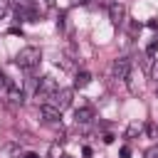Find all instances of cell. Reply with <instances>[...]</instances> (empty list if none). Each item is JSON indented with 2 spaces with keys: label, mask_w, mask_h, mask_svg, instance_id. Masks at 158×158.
<instances>
[{
  "label": "cell",
  "mask_w": 158,
  "mask_h": 158,
  "mask_svg": "<svg viewBox=\"0 0 158 158\" xmlns=\"http://www.w3.org/2000/svg\"><path fill=\"white\" fill-rule=\"evenodd\" d=\"M128 32H131V35H136V32H141V25H138V22H133V25H131V30H128Z\"/></svg>",
  "instance_id": "cell-17"
},
{
  "label": "cell",
  "mask_w": 158,
  "mask_h": 158,
  "mask_svg": "<svg viewBox=\"0 0 158 158\" xmlns=\"http://www.w3.org/2000/svg\"><path fill=\"white\" fill-rule=\"evenodd\" d=\"M5 10H7V2H5V0H0V17H2V12H5Z\"/></svg>",
  "instance_id": "cell-19"
},
{
  "label": "cell",
  "mask_w": 158,
  "mask_h": 158,
  "mask_svg": "<svg viewBox=\"0 0 158 158\" xmlns=\"http://www.w3.org/2000/svg\"><path fill=\"white\" fill-rule=\"evenodd\" d=\"M123 15H126V10H123V5H121V2H111V5H109L111 25H121V22H123Z\"/></svg>",
  "instance_id": "cell-6"
},
{
  "label": "cell",
  "mask_w": 158,
  "mask_h": 158,
  "mask_svg": "<svg viewBox=\"0 0 158 158\" xmlns=\"http://www.w3.org/2000/svg\"><path fill=\"white\" fill-rule=\"evenodd\" d=\"M148 27H151V30H158V17H151V20H148Z\"/></svg>",
  "instance_id": "cell-16"
},
{
  "label": "cell",
  "mask_w": 158,
  "mask_h": 158,
  "mask_svg": "<svg viewBox=\"0 0 158 158\" xmlns=\"http://www.w3.org/2000/svg\"><path fill=\"white\" fill-rule=\"evenodd\" d=\"M42 5H44V7H52V5H54V0H42Z\"/></svg>",
  "instance_id": "cell-20"
},
{
  "label": "cell",
  "mask_w": 158,
  "mask_h": 158,
  "mask_svg": "<svg viewBox=\"0 0 158 158\" xmlns=\"http://www.w3.org/2000/svg\"><path fill=\"white\" fill-rule=\"evenodd\" d=\"M118 156H121V158H128V156H131V148H128V146H123V148L118 151Z\"/></svg>",
  "instance_id": "cell-15"
},
{
  "label": "cell",
  "mask_w": 158,
  "mask_h": 158,
  "mask_svg": "<svg viewBox=\"0 0 158 158\" xmlns=\"http://www.w3.org/2000/svg\"><path fill=\"white\" fill-rule=\"evenodd\" d=\"M91 118H94V109H89V106H81V109L74 111V121L77 123H89Z\"/></svg>",
  "instance_id": "cell-7"
},
{
  "label": "cell",
  "mask_w": 158,
  "mask_h": 158,
  "mask_svg": "<svg viewBox=\"0 0 158 158\" xmlns=\"http://www.w3.org/2000/svg\"><path fill=\"white\" fill-rule=\"evenodd\" d=\"M22 158H40V156H37V153H25Z\"/></svg>",
  "instance_id": "cell-21"
},
{
  "label": "cell",
  "mask_w": 158,
  "mask_h": 158,
  "mask_svg": "<svg viewBox=\"0 0 158 158\" xmlns=\"http://www.w3.org/2000/svg\"><path fill=\"white\" fill-rule=\"evenodd\" d=\"M89 81H91V74H89V72H77V77H74V86H77V89L89 86Z\"/></svg>",
  "instance_id": "cell-8"
},
{
  "label": "cell",
  "mask_w": 158,
  "mask_h": 158,
  "mask_svg": "<svg viewBox=\"0 0 158 158\" xmlns=\"http://www.w3.org/2000/svg\"><path fill=\"white\" fill-rule=\"evenodd\" d=\"M136 133H141V126H138V123H131V126L126 128V138H133Z\"/></svg>",
  "instance_id": "cell-10"
},
{
  "label": "cell",
  "mask_w": 158,
  "mask_h": 158,
  "mask_svg": "<svg viewBox=\"0 0 158 158\" xmlns=\"http://www.w3.org/2000/svg\"><path fill=\"white\" fill-rule=\"evenodd\" d=\"M156 126H158V123H156Z\"/></svg>",
  "instance_id": "cell-25"
},
{
  "label": "cell",
  "mask_w": 158,
  "mask_h": 158,
  "mask_svg": "<svg viewBox=\"0 0 158 158\" xmlns=\"http://www.w3.org/2000/svg\"><path fill=\"white\" fill-rule=\"evenodd\" d=\"M104 143H114V136L111 133H104Z\"/></svg>",
  "instance_id": "cell-18"
},
{
  "label": "cell",
  "mask_w": 158,
  "mask_h": 158,
  "mask_svg": "<svg viewBox=\"0 0 158 158\" xmlns=\"http://www.w3.org/2000/svg\"><path fill=\"white\" fill-rule=\"evenodd\" d=\"M143 158H158V143H156V146H151V148L143 153Z\"/></svg>",
  "instance_id": "cell-13"
},
{
  "label": "cell",
  "mask_w": 158,
  "mask_h": 158,
  "mask_svg": "<svg viewBox=\"0 0 158 158\" xmlns=\"http://www.w3.org/2000/svg\"><path fill=\"white\" fill-rule=\"evenodd\" d=\"M15 10H22V7H32V0H12Z\"/></svg>",
  "instance_id": "cell-12"
},
{
  "label": "cell",
  "mask_w": 158,
  "mask_h": 158,
  "mask_svg": "<svg viewBox=\"0 0 158 158\" xmlns=\"http://www.w3.org/2000/svg\"><path fill=\"white\" fill-rule=\"evenodd\" d=\"M57 89H59V86H57V81H54L52 77H42L40 84H37V99H40L42 104H49V99H52V94H54Z\"/></svg>",
  "instance_id": "cell-2"
},
{
  "label": "cell",
  "mask_w": 158,
  "mask_h": 158,
  "mask_svg": "<svg viewBox=\"0 0 158 158\" xmlns=\"http://www.w3.org/2000/svg\"><path fill=\"white\" fill-rule=\"evenodd\" d=\"M146 133H148L151 138H156V136H158V126H156L153 121H151V123H146Z\"/></svg>",
  "instance_id": "cell-11"
},
{
  "label": "cell",
  "mask_w": 158,
  "mask_h": 158,
  "mask_svg": "<svg viewBox=\"0 0 158 158\" xmlns=\"http://www.w3.org/2000/svg\"><path fill=\"white\" fill-rule=\"evenodd\" d=\"M156 49H158V40H153V42L146 47V54H148V57H153V54H156Z\"/></svg>",
  "instance_id": "cell-14"
},
{
  "label": "cell",
  "mask_w": 158,
  "mask_h": 158,
  "mask_svg": "<svg viewBox=\"0 0 158 158\" xmlns=\"http://www.w3.org/2000/svg\"><path fill=\"white\" fill-rule=\"evenodd\" d=\"M49 106H54V109H59V111L69 109V106H72V89H57V91L52 94V99H49Z\"/></svg>",
  "instance_id": "cell-3"
},
{
  "label": "cell",
  "mask_w": 158,
  "mask_h": 158,
  "mask_svg": "<svg viewBox=\"0 0 158 158\" xmlns=\"http://www.w3.org/2000/svg\"><path fill=\"white\" fill-rule=\"evenodd\" d=\"M59 158H72V156H67V153H64V156H59Z\"/></svg>",
  "instance_id": "cell-22"
},
{
  "label": "cell",
  "mask_w": 158,
  "mask_h": 158,
  "mask_svg": "<svg viewBox=\"0 0 158 158\" xmlns=\"http://www.w3.org/2000/svg\"><path fill=\"white\" fill-rule=\"evenodd\" d=\"M72 2H86V0H72Z\"/></svg>",
  "instance_id": "cell-23"
},
{
  "label": "cell",
  "mask_w": 158,
  "mask_h": 158,
  "mask_svg": "<svg viewBox=\"0 0 158 158\" xmlns=\"http://www.w3.org/2000/svg\"><path fill=\"white\" fill-rule=\"evenodd\" d=\"M111 72H114L116 79H128V74H131V59H128V57H118V59L114 62Z\"/></svg>",
  "instance_id": "cell-4"
},
{
  "label": "cell",
  "mask_w": 158,
  "mask_h": 158,
  "mask_svg": "<svg viewBox=\"0 0 158 158\" xmlns=\"http://www.w3.org/2000/svg\"><path fill=\"white\" fill-rule=\"evenodd\" d=\"M40 116H42L44 123H62V111L54 109V106H49V104L40 106Z\"/></svg>",
  "instance_id": "cell-5"
},
{
  "label": "cell",
  "mask_w": 158,
  "mask_h": 158,
  "mask_svg": "<svg viewBox=\"0 0 158 158\" xmlns=\"http://www.w3.org/2000/svg\"><path fill=\"white\" fill-rule=\"evenodd\" d=\"M40 59H42V52H40L37 47H22V49L15 54V64H17L20 69H32V67L40 64Z\"/></svg>",
  "instance_id": "cell-1"
},
{
  "label": "cell",
  "mask_w": 158,
  "mask_h": 158,
  "mask_svg": "<svg viewBox=\"0 0 158 158\" xmlns=\"http://www.w3.org/2000/svg\"><path fill=\"white\" fill-rule=\"evenodd\" d=\"M138 62H141V69H143L146 74H151V69H153V57H148V54H141V57H138Z\"/></svg>",
  "instance_id": "cell-9"
},
{
  "label": "cell",
  "mask_w": 158,
  "mask_h": 158,
  "mask_svg": "<svg viewBox=\"0 0 158 158\" xmlns=\"http://www.w3.org/2000/svg\"><path fill=\"white\" fill-rule=\"evenodd\" d=\"M0 81H5V77H2V72H0Z\"/></svg>",
  "instance_id": "cell-24"
}]
</instances>
